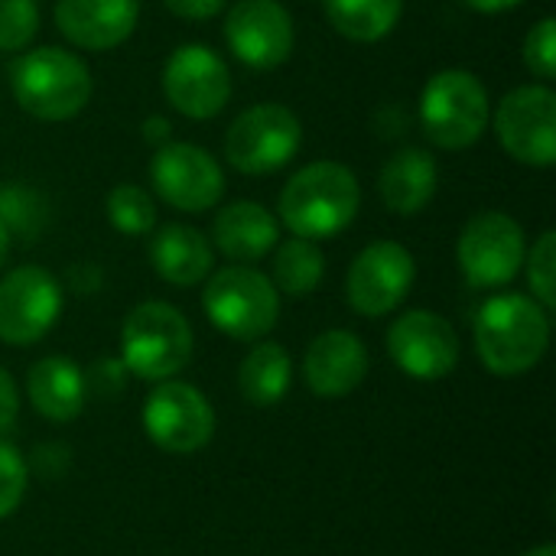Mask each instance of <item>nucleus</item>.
Returning <instances> with one entry per match:
<instances>
[{"instance_id": "obj_1", "label": "nucleus", "mask_w": 556, "mask_h": 556, "mask_svg": "<svg viewBox=\"0 0 556 556\" xmlns=\"http://www.w3.org/2000/svg\"><path fill=\"white\" fill-rule=\"evenodd\" d=\"M362 208V186L358 176L336 160H316L296 169L280 199L277 212L283 228L293 238L326 241L339 238Z\"/></svg>"}, {"instance_id": "obj_2", "label": "nucleus", "mask_w": 556, "mask_h": 556, "mask_svg": "<svg viewBox=\"0 0 556 556\" xmlns=\"http://www.w3.org/2000/svg\"><path fill=\"white\" fill-rule=\"evenodd\" d=\"M551 345V309L525 293H498L476 316V352L498 378H518L541 365Z\"/></svg>"}, {"instance_id": "obj_3", "label": "nucleus", "mask_w": 556, "mask_h": 556, "mask_svg": "<svg viewBox=\"0 0 556 556\" xmlns=\"http://www.w3.org/2000/svg\"><path fill=\"white\" fill-rule=\"evenodd\" d=\"M10 91L29 117L59 124L88 108L94 78L75 52L62 46H36L16 55L10 68Z\"/></svg>"}, {"instance_id": "obj_4", "label": "nucleus", "mask_w": 556, "mask_h": 556, "mask_svg": "<svg viewBox=\"0 0 556 556\" xmlns=\"http://www.w3.org/2000/svg\"><path fill=\"white\" fill-rule=\"evenodd\" d=\"M424 137L440 150H469L492 121L482 78L469 68H440L427 78L417 104Z\"/></svg>"}, {"instance_id": "obj_5", "label": "nucleus", "mask_w": 556, "mask_h": 556, "mask_svg": "<svg viewBox=\"0 0 556 556\" xmlns=\"http://www.w3.org/2000/svg\"><path fill=\"white\" fill-rule=\"evenodd\" d=\"M192 326L189 319L163 303H137L121 326V362L134 378L169 381L192 362Z\"/></svg>"}, {"instance_id": "obj_6", "label": "nucleus", "mask_w": 556, "mask_h": 556, "mask_svg": "<svg viewBox=\"0 0 556 556\" xmlns=\"http://www.w3.org/2000/svg\"><path fill=\"white\" fill-rule=\"evenodd\" d=\"M202 309L228 339L261 342L280 319V293L274 280L251 264H228L205 277Z\"/></svg>"}, {"instance_id": "obj_7", "label": "nucleus", "mask_w": 556, "mask_h": 556, "mask_svg": "<svg viewBox=\"0 0 556 556\" xmlns=\"http://www.w3.org/2000/svg\"><path fill=\"white\" fill-rule=\"evenodd\" d=\"M303 147L300 117L277 101H261L241 111L225 134V160L244 176L283 169Z\"/></svg>"}, {"instance_id": "obj_8", "label": "nucleus", "mask_w": 556, "mask_h": 556, "mask_svg": "<svg viewBox=\"0 0 556 556\" xmlns=\"http://www.w3.org/2000/svg\"><path fill=\"white\" fill-rule=\"evenodd\" d=\"M528 254L525 228L505 212H479L466 222L456 241V261L469 287L498 290L508 287Z\"/></svg>"}, {"instance_id": "obj_9", "label": "nucleus", "mask_w": 556, "mask_h": 556, "mask_svg": "<svg viewBox=\"0 0 556 556\" xmlns=\"http://www.w3.org/2000/svg\"><path fill=\"white\" fill-rule=\"evenodd\" d=\"M502 150L534 169L556 163V91L551 85H521L508 91L492 114Z\"/></svg>"}, {"instance_id": "obj_10", "label": "nucleus", "mask_w": 556, "mask_h": 556, "mask_svg": "<svg viewBox=\"0 0 556 556\" xmlns=\"http://www.w3.org/2000/svg\"><path fill=\"white\" fill-rule=\"evenodd\" d=\"M166 101L189 121H212L231 98L228 62L205 42H182L169 52L160 75Z\"/></svg>"}, {"instance_id": "obj_11", "label": "nucleus", "mask_w": 556, "mask_h": 556, "mask_svg": "<svg viewBox=\"0 0 556 556\" xmlns=\"http://www.w3.org/2000/svg\"><path fill=\"white\" fill-rule=\"evenodd\" d=\"M143 430L160 450L173 456H192L212 443L215 410L199 388L173 378L156 381L143 404Z\"/></svg>"}, {"instance_id": "obj_12", "label": "nucleus", "mask_w": 556, "mask_h": 556, "mask_svg": "<svg viewBox=\"0 0 556 556\" xmlns=\"http://www.w3.org/2000/svg\"><path fill=\"white\" fill-rule=\"evenodd\" d=\"M414 277V254L401 241H371L355 254L345 274V300L358 316L378 319L407 300Z\"/></svg>"}, {"instance_id": "obj_13", "label": "nucleus", "mask_w": 556, "mask_h": 556, "mask_svg": "<svg viewBox=\"0 0 556 556\" xmlns=\"http://www.w3.org/2000/svg\"><path fill=\"white\" fill-rule=\"evenodd\" d=\"M156 195L176 212H208L225 195V173L218 160L195 143H163L150 163Z\"/></svg>"}, {"instance_id": "obj_14", "label": "nucleus", "mask_w": 556, "mask_h": 556, "mask_svg": "<svg viewBox=\"0 0 556 556\" xmlns=\"http://www.w3.org/2000/svg\"><path fill=\"white\" fill-rule=\"evenodd\" d=\"M62 313L59 280L36 264L13 267L0 280V342L36 345Z\"/></svg>"}, {"instance_id": "obj_15", "label": "nucleus", "mask_w": 556, "mask_h": 556, "mask_svg": "<svg viewBox=\"0 0 556 556\" xmlns=\"http://www.w3.org/2000/svg\"><path fill=\"white\" fill-rule=\"evenodd\" d=\"M391 362L414 381H440L459 365V336L433 309L401 313L388 329Z\"/></svg>"}, {"instance_id": "obj_16", "label": "nucleus", "mask_w": 556, "mask_h": 556, "mask_svg": "<svg viewBox=\"0 0 556 556\" xmlns=\"http://www.w3.org/2000/svg\"><path fill=\"white\" fill-rule=\"evenodd\" d=\"M225 42L241 65L270 72L293 52V16L280 0H238L225 16Z\"/></svg>"}, {"instance_id": "obj_17", "label": "nucleus", "mask_w": 556, "mask_h": 556, "mask_svg": "<svg viewBox=\"0 0 556 556\" xmlns=\"http://www.w3.org/2000/svg\"><path fill=\"white\" fill-rule=\"evenodd\" d=\"M52 20L75 49L108 52L134 36L140 0H55Z\"/></svg>"}, {"instance_id": "obj_18", "label": "nucleus", "mask_w": 556, "mask_h": 556, "mask_svg": "<svg viewBox=\"0 0 556 556\" xmlns=\"http://www.w3.org/2000/svg\"><path fill=\"white\" fill-rule=\"evenodd\" d=\"M368 375V349L349 329L316 336L303 358V378L316 397H345Z\"/></svg>"}, {"instance_id": "obj_19", "label": "nucleus", "mask_w": 556, "mask_h": 556, "mask_svg": "<svg viewBox=\"0 0 556 556\" xmlns=\"http://www.w3.org/2000/svg\"><path fill=\"white\" fill-rule=\"evenodd\" d=\"M280 241V222L261 202L241 199L218 208L212 222V248L235 264H254L267 257Z\"/></svg>"}, {"instance_id": "obj_20", "label": "nucleus", "mask_w": 556, "mask_h": 556, "mask_svg": "<svg viewBox=\"0 0 556 556\" xmlns=\"http://www.w3.org/2000/svg\"><path fill=\"white\" fill-rule=\"evenodd\" d=\"M440 186V166L424 147H401L381 166L378 192L388 212L394 215H420Z\"/></svg>"}, {"instance_id": "obj_21", "label": "nucleus", "mask_w": 556, "mask_h": 556, "mask_svg": "<svg viewBox=\"0 0 556 556\" xmlns=\"http://www.w3.org/2000/svg\"><path fill=\"white\" fill-rule=\"evenodd\" d=\"M153 231L156 235L150 241V264H153L160 280H166L169 287L186 290V287L202 283L212 274L215 248L199 228L169 222V225L153 228Z\"/></svg>"}, {"instance_id": "obj_22", "label": "nucleus", "mask_w": 556, "mask_h": 556, "mask_svg": "<svg viewBox=\"0 0 556 556\" xmlns=\"http://www.w3.org/2000/svg\"><path fill=\"white\" fill-rule=\"evenodd\" d=\"M26 397L52 424H68L85 410L88 388H85V371L65 358V355H49L39 358L29 375H26Z\"/></svg>"}, {"instance_id": "obj_23", "label": "nucleus", "mask_w": 556, "mask_h": 556, "mask_svg": "<svg viewBox=\"0 0 556 556\" xmlns=\"http://www.w3.org/2000/svg\"><path fill=\"white\" fill-rule=\"evenodd\" d=\"M293 378V362L280 342H257L241 368H238V388L248 404L254 407H274L287 397Z\"/></svg>"}, {"instance_id": "obj_24", "label": "nucleus", "mask_w": 556, "mask_h": 556, "mask_svg": "<svg viewBox=\"0 0 556 556\" xmlns=\"http://www.w3.org/2000/svg\"><path fill=\"white\" fill-rule=\"evenodd\" d=\"M329 26L352 42H381L394 33L404 0H323Z\"/></svg>"}, {"instance_id": "obj_25", "label": "nucleus", "mask_w": 556, "mask_h": 556, "mask_svg": "<svg viewBox=\"0 0 556 556\" xmlns=\"http://www.w3.org/2000/svg\"><path fill=\"white\" fill-rule=\"evenodd\" d=\"M326 274V257L316 241L290 238L277 248L274 257V287L287 296H309Z\"/></svg>"}, {"instance_id": "obj_26", "label": "nucleus", "mask_w": 556, "mask_h": 556, "mask_svg": "<svg viewBox=\"0 0 556 556\" xmlns=\"http://www.w3.org/2000/svg\"><path fill=\"white\" fill-rule=\"evenodd\" d=\"M104 215H108L111 228H117L127 238H143L156 228V202L137 182L114 186L104 199Z\"/></svg>"}, {"instance_id": "obj_27", "label": "nucleus", "mask_w": 556, "mask_h": 556, "mask_svg": "<svg viewBox=\"0 0 556 556\" xmlns=\"http://www.w3.org/2000/svg\"><path fill=\"white\" fill-rule=\"evenodd\" d=\"M525 270H528V283H531V296L544 306H556V231H541V238L531 244V251L525 254Z\"/></svg>"}, {"instance_id": "obj_28", "label": "nucleus", "mask_w": 556, "mask_h": 556, "mask_svg": "<svg viewBox=\"0 0 556 556\" xmlns=\"http://www.w3.org/2000/svg\"><path fill=\"white\" fill-rule=\"evenodd\" d=\"M39 33L36 0H0V52H23Z\"/></svg>"}, {"instance_id": "obj_29", "label": "nucleus", "mask_w": 556, "mask_h": 556, "mask_svg": "<svg viewBox=\"0 0 556 556\" xmlns=\"http://www.w3.org/2000/svg\"><path fill=\"white\" fill-rule=\"evenodd\" d=\"M521 59H525V68L541 78L544 85H551L556 75V20L554 16H541L528 36H525V46H521Z\"/></svg>"}, {"instance_id": "obj_30", "label": "nucleus", "mask_w": 556, "mask_h": 556, "mask_svg": "<svg viewBox=\"0 0 556 556\" xmlns=\"http://www.w3.org/2000/svg\"><path fill=\"white\" fill-rule=\"evenodd\" d=\"M26 485H29V466L23 453L13 443L0 440V521L20 508Z\"/></svg>"}, {"instance_id": "obj_31", "label": "nucleus", "mask_w": 556, "mask_h": 556, "mask_svg": "<svg viewBox=\"0 0 556 556\" xmlns=\"http://www.w3.org/2000/svg\"><path fill=\"white\" fill-rule=\"evenodd\" d=\"M0 218L7 222L10 235L26 231L29 238L42 228V208H36V195L29 189H0Z\"/></svg>"}, {"instance_id": "obj_32", "label": "nucleus", "mask_w": 556, "mask_h": 556, "mask_svg": "<svg viewBox=\"0 0 556 556\" xmlns=\"http://www.w3.org/2000/svg\"><path fill=\"white\" fill-rule=\"evenodd\" d=\"M127 368H124V362L117 358H101V362H94L91 365V371L85 375V388L88 391H94L98 397H114V394H121L124 391V384H127Z\"/></svg>"}, {"instance_id": "obj_33", "label": "nucleus", "mask_w": 556, "mask_h": 556, "mask_svg": "<svg viewBox=\"0 0 556 556\" xmlns=\"http://www.w3.org/2000/svg\"><path fill=\"white\" fill-rule=\"evenodd\" d=\"M163 7L179 20H212L222 13L225 0H163Z\"/></svg>"}, {"instance_id": "obj_34", "label": "nucleus", "mask_w": 556, "mask_h": 556, "mask_svg": "<svg viewBox=\"0 0 556 556\" xmlns=\"http://www.w3.org/2000/svg\"><path fill=\"white\" fill-rule=\"evenodd\" d=\"M16 417H20V391L13 378L0 368V433L13 430Z\"/></svg>"}, {"instance_id": "obj_35", "label": "nucleus", "mask_w": 556, "mask_h": 556, "mask_svg": "<svg viewBox=\"0 0 556 556\" xmlns=\"http://www.w3.org/2000/svg\"><path fill=\"white\" fill-rule=\"evenodd\" d=\"M140 130H143V140H147V143H153V147H163V143H169L173 124H169L163 114H150V117L140 124Z\"/></svg>"}, {"instance_id": "obj_36", "label": "nucleus", "mask_w": 556, "mask_h": 556, "mask_svg": "<svg viewBox=\"0 0 556 556\" xmlns=\"http://www.w3.org/2000/svg\"><path fill=\"white\" fill-rule=\"evenodd\" d=\"M469 10H476V13H489V16H495V13H508V10H515V7H521L525 0H463Z\"/></svg>"}, {"instance_id": "obj_37", "label": "nucleus", "mask_w": 556, "mask_h": 556, "mask_svg": "<svg viewBox=\"0 0 556 556\" xmlns=\"http://www.w3.org/2000/svg\"><path fill=\"white\" fill-rule=\"evenodd\" d=\"M10 244H13V235H10V228H7V222L0 218V270H3V264H7V254H10Z\"/></svg>"}, {"instance_id": "obj_38", "label": "nucleus", "mask_w": 556, "mask_h": 556, "mask_svg": "<svg viewBox=\"0 0 556 556\" xmlns=\"http://www.w3.org/2000/svg\"><path fill=\"white\" fill-rule=\"evenodd\" d=\"M521 556H556L554 544H544V547H534V551H528V554Z\"/></svg>"}]
</instances>
